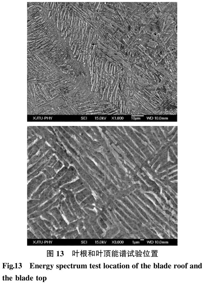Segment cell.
<instances>
[{
	"label": "cell",
	"mask_w": 205,
	"mask_h": 284,
	"mask_svg": "<svg viewBox=\"0 0 205 284\" xmlns=\"http://www.w3.org/2000/svg\"><path fill=\"white\" fill-rule=\"evenodd\" d=\"M46 180L45 176L42 172L31 180L27 185L28 200L31 198L32 195L39 186Z\"/></svg>",
	"instance_id": "1"
},
{
	"label": "cell",
	"mask_w": 205,
	"mask_h": 284,
	"mask_svg": "<svg viewBox=\"0 0 205 284\" xmlns=\"http://www.w3.org/2000/svg\"><path fill=\"white\" fill-rule=\"evenodd\" d=\"M76 173L75 169L72 166L68 168L66 173L58 180L55 183V187L57 190H60V188L63 185L67 184L75 178Z\"/></svg>",
	"instance_id": "2"
},
{
	"label": "cell",
	"mask_w": 205,
	"mask_h": 284,
	"mask_svg": "<svg viewBox=\"0 0 205 284\" xmlns=\"http://www.w3.org/2000/svg\"><path fill=\"white\" fill-rule=\"evenodd\" d=\"M46 140L44 137H38L37 141L28 149V160H30L31 158L37 154L39 150L42 148L46 143Z\"/></svg>",
	"instance_id": "3"
},
{
	"label": "cell",
	"mask_w": 205,
	"mask_h": 284,
	"mask_svg": "<svg viewBox=\"0 0 205 284\" xmlns=\"http://www.w3.org/2000/svg\"><path fill=\"white\" fill-rule=\"evenodd\" d=\"M55 152L56 151L51 147V148L49 150L45 155L40 160H39L37 163L28 168V176L33 173L41 165L47 162L53 154H55Z\"/></svg>",
	"instance_id": "4"
},
{
	"label": "cell",
	"mask_w": 205,
	"mask_h": 284,
	"mask_svg": "<svg viewBox=\"0 0 205 284\" xmlns=\"http://www.w3.org/2000/svg\"><path fill=\"white\" fill-rule=\"evenodd\" d=\"M60 192V190L55 187V183H53L43 192L40 196V205L51 199L57 194Z\"/></svg>",
	"instance_id": "5"
},
{
	"label": "cell",
	"mask_w": 205,
	"mask_h": 284,
	"mask_svg": "<svg viewBox=\"0 0 205 284\" xmlns=\"http://www.w3.org/2000/svg\"><path fill=\"white\" fill-rule=\"evenodd\" d=\"M51 146H49L46 142L44 145L39 150L37 154L28 161V168L32 166V165L37 163L39 160H40L41 158L45 155L49 150L51 148Z\"/></svg>",
	"instance_id": "6"
},
{
	"label": "cell",
	"mask_w": 205,
	"mask_h": 284,
	"mask_svg": "<svg viewBox=\"0 0 205 284\" xmlns=\"http://www.w3.org/2000/svg\"><path fill=\"white\" fill-rule=\"evenodd\" d=\"M58 208L69 222H71L76 219L75 216L72 213L67 206L65 201L63 200Z\"/></svg>",
	"instance_id": "7"
},
{
	"label": "cell",
	"mask_w": 205,
	"mask_h": 284,
	"mask_svg": "<svg viewBox=\"0 0 205 284\" xmlns=\"http://www.w3.org/2000/svg\"><path fill=\"white\" fill-rule=\"evenodd\" d=\"M48 213L51 214L56 219L61 228L64 229L66 228L68 224L64 219L61 212L58 207H54L50 210Z\"/></svg>",
	"instance_id": "8"
},
{
	"label": "cell",
	"mask_w": 205,
	"mask_h": 284,
	"mask_svg": "<svg viewBox=\"0 0 205 284\" xmlns=\"http://www.w3.org/2000/svg\"><path fill=\"white\" fill-rule=\"evenodd\" d=\"M52 179L48 180L43 182L39 186L37 190L33 193L31 197L32 199H39L40 196L42 193L49 186L53 183Z\"/></svg>",
	"instance_id": "9"
},
{
	"label": "cell",
	"mask_w": 205,
	"mask_h": 284,
	"mask_svg": "<svg viewBox=\"0 0 205 284\" xmlns=\"http://www.w3.org/2000/svg\"><path fill=\"white\" fill-rule=\"evenodd\" d=\"M28 226L31 231L33 232L34 234L37 236L38 239H45V237L43 236L42 233L39 231L37 225V223L34 221L33 219L28 218Z\"/></svg>",
	"instance_id": "10"
},
{
	"label": "cell",
	"mask_w": 205,
	"mask_h": 284,
	"mask_svg": "<svg viewBox=\"0 0 205 284\" xmlns=\"http://www.w3.org/2000/svg\"><path fill=\"white\" fill-rule=\"evenodd\" d=\"M62 194V193L60 191V192L58 193L57 194V195L54 196L52 198L46 201V202L41 205L40 207H39L37 211H42L46 209V208H48L50 206H51V205L53 203H55L56 200Z\"/></svg>",
	"instance_id": "11"
},
{
	"label": "cell",
	"mask_w": 205,
	"mask_h": 284,
	"mask_svg": "<svg viewBox=\"0 0 205 284\" xmlns=\"http://www.w3.org/2000/svg\"><path fill=\"white\" fill-rule=\"evenodd\" d=\"M42 217L48 221L57 229L61 228V226L56 219L51 214L48 213H45L41 216Z\"/></svg>",
	"instance_id": "12"
},
{
	"label": "cell",
	"mask_w": 205,
	"mask_h": 284,
	"mask_svg": "<svg viewBox=\"0 0 205 284\" xmlns=\"http://www.w3.org/2000/svg\"><path fill=\"white\" fill-rule=\"evenodd\" d=\"M33 220L36 222L37 223L44 229V230L48 234L51 235V231L48 228L45 223L44 220L41 219L40 216L32 219Z\"/></svg>",
	"instance_id": "13"
},
{
	"label": "cell",
	"mask_w": 205,
	"mask_h": 284,
	"mask_svg": "<svg viewBox=\"0 0 205 284\" xmlns=\"http://www.w3.org/2000/svg\"><path fill=\"white\" fill-rule=\"evenodd\" d=\"M46 163L42 164L41 167L33 172V173L28 176L27 180L28 182L30 181L32 178L37 177L41 173L42 171L47 167Z\"/></svg>",
	"instance_id": "14"
},
{
	"label": "cell",
	"mask_w": 205,
	"mask_h": 284,
	"mask_svg": "<svg viewBox=\"0 0 205 284\" xmlns=\"http://www.w3.org/2000/svg\"><path fill=\"white\" fill-rule=\"evenodd\" d=\"M68 169V167L64 166L58 172L55 177L52 178L53 183L56 182L60 178H61L66 173Z\"/></svg>",
	"instance_id": "15"
},
{
	"label": "cell",
	"mask_w": 205,
	"mask_h": 284,
	"mask_svg": "<svg viewBox=\"0 0 205 284\" xmlns=\"http://www.w3.org/2000/svg\"><path fill=\"white\" fill-rule=\"evenodd\" d=\"M40 200L39 199H31V200H29L27 202V210L30 209V208L36 206L38 204L40 205Z\"/></svg>",
	"instance_id": "16"
},
{
	"label": "cell",
	"mask_w": 205,
	"mask_h": 284,
	"mask_svg": "<svg viewBox=\"0 0 205 284\" xmlns=\"http://www.w3.org/2000/svg\"><path fill=\"white\" fill-rule=\"evenodd\" d=\"M78 235V232L77 230H75L74 231L68 232L66 233L64 238L66 239H75Z\"/></svg>",
	"instance_id": "17"
},
{
	"label": "cell",
	"mask_w": 205,
	"mask_h": 284,
	"mask_svg": "<svg viewBox=\"0 0 205 284\" xmlns=\"http://www.w3.org/2000/svg\"><path fill=\"white\" fill-rule=\"evenodd\" d=\"M58 160L57 157L55 154H54L50 159L47 162L46 166L53 167Z\"/></svg>",
	"instance_id": "18"
},
{
	"label": "cell",
	"mask_w": 205,
	"mask_h": 284,
	"mask_svg": "<svg viewBox=\"0 0 205 284\" xmlns=\"http://www.w3.org/2000/svg\"><path fill=\"white\" fill-rule=\"evenodd\" d=\"M44 221L47 226L51 230V235H55V232L56 230L55 226L53 225L51 223L46 220V219H44Z\"/></svg>",
	"instance_id": "19"
},
{
	"label": "cell",
	"mask_w": 205,
	"mask_h": 284,
	"mask_svg": "<svg viewBox=\"0 0 205 284\" xmlns=\"http://www.w3.org/2000/svg\"><path fill=\"white\" fill-rule=\"evenodd\" d=\"M63 165L62 162L58 160L55 164L54 165L53 168L55 169V171L57 172L62 168Z\"/></svg>",
	"instance_id": "20"
},
{
	"label": "cell",
	"mask_w": 205,
	"mask_h": 284,
	"mask_svg": "<svg viewBox=\"0 0 205 284\" xmlns=\"http://www.w3.org/2000/svg\"><path fill=\"white\" fill-rule=\"evenodd\" d=\"M77 222L71 223L65 228L68 232L75 230L77 226Z\"/></svg>",
	"instance_id": "21"
},
{
	"label": "cell",
	"mask_w": 205,
	"mask_h": 284,
	"mask_svg": "<svg viewBox=\"0 0 205 284\" xmlns=\"http://www.w3.org/2000/svg\"><path fill=\"white\" fill-rule=\"evenodd\" d=\"M68 232L66 228L63 229L60 228L56 229L55 232V235L56 236L64 234Z\"/></svg>",
	"instance_id": "22"
},
{
	"label": "cell",
	"mask_w": 205,
	"mask_h": 284,
	"mask_svg": "<svg viewBox=\"0 0 205 284\" xmlns=\"http://www.w3.org/2000/svg\"><path fill=\"white\" fill-rule=\"evenodd\" d=\"M45 168L48 171L49 174L51 175L53 178L55 177L57 172L55 171L53 167H46Z\"/></svg>",
	"instance_id": "23"
},
{
	"label": "cell",
	"mask_w": 205,
	"mask_h": 284,
	"mask_svg": "<svg viewBox=\"0 0 205 284\" xmlns=\"http://www.w3.org/2000/svg\"><path fill=\"white\" fill-rule=\"evenodd\" d=\"M40 206V205L38 204V205L32 207L30 209L28 210H27L28 216L34 213L35 211H37Z\"/></svg>",
	"instance_id": "24"
},
{
	"label": "cell",
	"mask_w": 205,
	"mask_h": 284,
	"mask_svg": "<svg viewBox=\"0 0 205 284\" xmlns=\"http://www.w3.org/2000/svg\"><path fill=\"white\" fill-rule=\"evenodd\" d=\"M38 137L37 135L32 136L31 137L29 138L28 140V147L30 146L32 143L37 140Z\"/></svg>",
	"instance_id": "25"
},
{
	"label": "cell",
	"mask_w": 205,
	"mask_h": 284,
	"mask_svg": "<svg viewBox=\"0 0 205 284\" xmlns=\"http://www.w3.org/2000/svg\"><path fill=\"white\" fill-rule=\"evenodd\" d=\"M27 237L28 239H38L34 233L32 232L29 230H27Z\"/></svg>",
	"instance_id": "26"
},
{
	"label": "cell",
	"mask_w": 205,
	"mask_h": 284,
	"mask_svg": "<svg viewBox=\"0 0 205 284\" xmlns=\"http://www.w3.org/2000/svg\"><path fill=\"white\" fill-rule=\"evenodd\" d=\"M41 172L44 173L45 176L46 180L53 178L51 175L49 174L48 171L45 168Z\"/></svg>",
	"instance_id": "27"
},
{
	"label": "cell",
	"mask_w": 205,
	"mask_h": 284,
	"mask_svg": "<svg viewBox=\"0 0 205 284\" xmlns=\"http://www.w3.org/2000/svg\"><path fill=\"white\" fill-rule=\"evenodd\" d=\"M51 239H57L56 236L55 235H52L51 236Z\"/></svg>",
	"instance_id": "28"
}]
</instances>
